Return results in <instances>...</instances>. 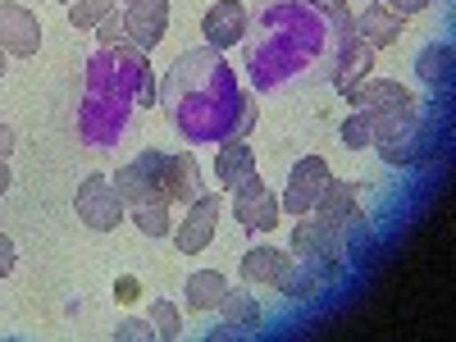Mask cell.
I'll use <instances>...</instances> for the list:
<instances>
[{"mask_svg": "<svg viewBox=\"0 0 456 342\" xmlns=\"http://www.w3.org/2000/svg\"><path fill=\"white\" fill-rule=\"evenodd\" d=\"M133 165L169 197V206L174 201L192 206L201 197V165H197L192 151H174V156H169V151H142Z\"/></svg>", "mask_w": 456, "mask_h": 342, "instance_id": "6da1fadb", "label": "cell"}, {"mask_svg": "<svg viewBox=\"0 0 456 342\" xmlns=\"http://www.w3.org/2000/svg\"><path fill=\"white\" fill-rule=\"evenodd\" d=\"M73 210H78V219L92 228V233H114V228L124 224V215H128L119 187H114V178H105V174H87L78 183V192H73Z\"/></svg>", "mask_w": 456, "mask_h": 342, "instance_id": "7a4b0ae2", "label": "cell"}, {"mask_svg": "<svg viewBox=\"0 0 456 342\" xmlns=\"http://www.w3.org/2000/svg\"><path fill=\"white\" fill-rule=\"evenodd\" d=\"M279 210H283L279 197L260 183V174L233 187V219L247 228V233H270V228L279 224Z\"/></svg>", "mask_w": 456, "mask_h": 342, "instance_id": "3957f363", "label": "cell"}, {"mask_svg": "<svg viewBox=\"0 0 456 342\" xmlns=\"http://www.w3.org/2000/svg\"><path fill=\"white\" fill-rule=\"evenodd\" d=\"M165 28H169V0H128L124 5V32L133 51L151 55L165 42Z\"/></svg>", "mask_w": 456, "mask_h": 342, "instance_id": "277c9868", "label": "cell"}, {"mask_svg": "<svg viewBox=\"0 0 456 342\" xmlns=\"http://www.w3.org/2000/svg\"><path fill=\"white\" fill-rule=\"evenodd\" d=\"M42 46V23H37L32 10L14 5V0H0V51L5 55H37Z\"/></svg>", "mask_w": 456, "mask_h": 342, "instance_id": "5b68a950", "label": "cell"}, {"mask_svg": "<svg viewBox=\"0 0 456 342\" xmlns=\"http://www.w3.org/2000/svg\"><path fill=\"white\" fill-rule=\"evenodd\" d=\"M292 256L297 260H342L347 256V242H342L338 228L297 215V224H292Z\"/></svg>", "mask_w": 456, "mask_h": 342, "instance_id": "8992f818", "label": "cell"}, {"mask_svg": "<svg viewBox=\"0 0 456 342\" xmlns=\"http://www.w3.org/2000/svg\"><path fill=\"white\" fill-rule=\"evenodd\" d=\"M215 219H219V197H197L192 206H187V215H183V224L174 228V247L183 251V256H197V251H206L210 247V238H215Z\"/></svg>", "mask_w": 456, "mask_h": 342, "instance_id": "52a82bcc", "label": "cell"}, {"mask_svg": "<svg viewBox=\"0 0 456 342\" xmlns=\"http://www.w3.org/2000/svg\"><path fill=\"white\" fill-rule=\"evenodd\" d=\"M201 37L210 51H228L247 37V10L242 0H215V5L201 14Z\"/></svg>", "mask_w": 456, "mask_h": 342, "instance_id": "ba28073f", "label": "cell"}, {"mask_svg": "<svg viewBox=\"0 0 456 342\" xmlns=\"http://www.w3.org/2000/svg\"><path fill=\"white\" fill-rule=\"evenodd\" d=\"M329 178H333V174H329V165H324L320 156H301V160L292 165V174H288L283 206H288L292 215H311V206H315V197H320V187H324Z\"/></svg>", "mask_w": 456, "mask_h": 342, "instance_id": "9c48e42d", "label": "cell"}, {"mask_svg": "<svg viewBox=\"0 0 456 342\" xmlns=\"http://www.w3.org/2000/svg\"><path fill=\"white\" fill-rule=\"evenodd\" d=\"M215 311H219V329H210V338H247L260 329V301L247 288H228Z\"/></svg>", "mask_w": 456, "mask_h": 342, "instance_id": "30bf717a", "label": "cell"}, {"mask_svg": "<svg viewBox=\"0 0 456 342\" xmlns=\"http://www.w3.org/2000/svg\"><path fill=\"white\" fill-rule=\"evenodd\" d=\"M292 265H297V256L283 251V247H251V251L242 256V265H238V274H242L247 288H251V283L283 288V283L292 279Z\"/></svg>", "mask_w": 456, "mask_h": 342, "instance_id": "8fae6325", "label": "cell"}, {"mask_svg": "<svg viewBox=\"0 0 456 342\" xmlns=\"http://www.w3.org/2000/svg\"><path fill=\"white\" fill-rule=\"evenodd\" d=\"M365 73H374V51L361 42V37H342L338 51H333V87L347 96L356 83H365Z\"/></svg>", "mask_w": 456, "mask_h": 342, "instance_id": "7c38bea8", "label": "cell"}, {"mask_svg": "<svg viewBox=\"0 0 456 342\" xmlns=\"http://www.w3.org/2000/svg\"><path fill=\"white\" fill-rule=\"evenodd\" d=\"M347 101H352L356 114H384V110L411 105L415 96H411L402 83H393V78H365V83H356V87L347 92Z\"/></svg>", "mask_w": 456, "mask_h": 342, "instance_id": "4fadbf2b", "label": "cell"}, {"mask_svg": "<svg viewBox=\"0 0 456 342\" xmlns=\"http://www.w3.org/2000/svg\"><path fill=\"white\" fill-rule=\"evenodd\" d=\"M402 23H406V19L393 14L388 5H365V14L352 19V32L361 37L370 51H384V46H393L397 37H402Z\"/></svg>", "mask_w": 456, "mask_h": 342, "instance_id": "5bb4252c", "label": "cell"}, {"mask_svg": "<svg viewBox=\"0 0 456 342\" xmlns=\"http://www.w3.org/2000/svg\"><path fill=\"white\" fill-rule=\"evenodd\" d=\"M338 270H342V260H297V265H292V279H288L279 292L292 297V301H306V297L324 292V283H333Z\"/></svg>", "mask_w": 456, "mask_h": 342, "instance_id": "9a60e30c", "label": "cell"}, {"mask_svg": "<svg viewBox=\"0 0 456 342\" xmlns=\"http://www.w3.org/2000/svg\"><path fill=\"white\" fill-rule=\"evenodd\" d=\"M356 192H361V183H356V178H329V183L320 187V197H315L311 215H315L320 224L338 228L342 219H347V210L356 206Z\"/></svg>", "mask_w": 456, "mask_h": 342, "instance_id": "2e32d148", "label": "cell"}, {"mask_svg": "<svg viewBox=\"0 0 456 342\" xmlns=\"http://www.w3.org/2000/svg\"><path fill=\"white\" fill-rule=\"evenodd\" d=\"M215 178H219V187H238V183L256 178V156L242 137H228L215 151Z\"/></svg>", "mask_w": 456, "mask_h": 342, "instance_id": "e0dca14e", "label": "cell"}, {"mask_svg": "<svg viewBox=\"0 0 456 342\" xmlns=\"http://www.w3.org/2000/svg\"><path fill=\"white\" fill-rule=\"evenodd\" d=\"M114 187H119V197H124V206L128 210H137V206H156V201H169L156 183H151L137 165H124V169H114Z\"/></svg>", "mask_w": 456, "mask_h": 342, "instance_id": "ac0fdd59", "label": "cell"}, {"mask_svg": "<svg viewBox=\"0 0 456 342\" xmlns=\"http://www.w3.org/2000/svg\"><path fill=\"white\" fill-rule=\"evenodd\" d=\"M224 292H228V279L219 270H197L183 288V301H187V311H215L224 301Z\"/></svg>", "mask_w": 456, "mask_h": 342, "instance_id": "d6986e66", "label": "cell"}, {"mask_svg": "<svg viewBox=\"0 0 456 342\" xmlns=\"http://www.w3.org/2000/svg\"><path fill=\"white\" fill-rule=\"evenodd\" d=\"M379 146V156H384L388 165H420L434 156V142L425 137V128H415L406 137H393V142H374Z\"/></svg>", "mask_w": 456, "mask_h": 342, "instance_id": "ffe728a7", "label": "cell"}, {"mask_svg": "<svg viewBox=\"0 0 456 342\" xmlns=\"http://www.w3.org/2000/svg\"><path fill=\"white\" fill-rule=\"evenodd\" d=\"M452 64H456V46L452 42H429L420 55H415V73L434 87H447L452 83Z\"/></svg>", "mask_w": 456, "mask_h": 342, "instance_id": "44dd1931", "label": "cell"}, {"mask_svg": "<svg viewBox=\"0 0 456 342\" xmlns=\"http://www.w3.org/2000/svg\"><path fill=\"white\" fill-rule=\"evenodd\" d=\"M128 219L142 228L146 238H169L174 233V219H169V201H156V206H137L128 210Z\"/></svg>", "mask_w": 456, "mask_h": 342, "instance_id": "7402d4cb", "label": "cell"}, {"mask_svg": "<svg viewBox=\"0 0 456 342\" xmlns=\"http://www.w3.org/2000/svg\"><path fill=\"white\" fill-rule=\"evenodd\" d=\"M311 10H320L329 23H333V42H342V37H352V10L347 0H306Z\"/></svg>", "mask_w": 456, "mask_h": 342, "instance_id": "603a6c76", "label": "cell"}, {"mask_svg": "<svg viewBox=\"0 0 456 342\" xmlns=\"http://www.w3.org/2000/svg\"><path fill=\"white\" fill-rule=\"evenodd\" d=\"M114 5H119V0H73L69 19H73V28H96L105 14H114Z\"/></svg>", "mask_w": 456, "mask_h": 342, "instance_id": "cb8c5ba5", "label": "cell"}, {"mask_svg": "<svg viewBox=\"0 0 456 342\" xmlns=\"http://www.w3.org/2000/svg\"><path fill=\"white\" fill-rule=\"evenodd\" d=\"M151 329H156V338H178L183 333V315L174 301H151Z\"/></svg>", "mask_w": 456, "mask_h": 342, "instance_id": "d4e9b609", "label": "cell"}, {"mask_svg": "<svg viewBox=\"0 0 456 342\" xmlns=\"http://www.w3.org/2000/svg\"><path fill=\"white\" fill-rule=\"evenodd\" d=\"M92 32H96V42H101L105 51H119V46H128V32H124V14H119V10L105 14V19H101Z\"/></svg>", "mask_w": 456, "mask_h": 342, "instance_id": "484cf974", "label": "cell"}, {"mask_svg": "<svg viewBox=\"0 0 456 342\" xmlns=\"http://www.w3.org/2000/svg\"><path fill=\"white\" fill-rule=\"evenodd\" d=\"M342 142H347L352 151H365V146H374V133H370V119L365 114H347V119H342Z\"/></svg>", "mask_w": 456, "mask_h": 342, "instance_id": "4316f807", "label": "cell"}, {"mask_svg": "<svg viewBox=\"0 0 456 342\" xmlns=\"http://www.w3.org/2000/svg\"><path fill=\"white\" fill-rule=\"evenodd\" d=\"M146 338H156L151 320H124L119 329H114V342H146Z\"/></svg>", "mask_w": 456, "mask_h": 342, "instance_id": "83f0119b", "label": "cell"}, {"mask_svg": "<svg viewBox=\"0 0 456 342\" xmlns=\"http://www.w3.org/2000/svg\"><path fill=\"white\" fill-rule=\"evenodd\" d=\"M251 124H256V105L242 96V101H238V119H233V128H228V137H247Z\"/></svg>", "mask_w": 456, "mask_h": 342, "instance_id": "f1b7e54d", "label": "cell"}, {"mask_svg": "<svg viewBox=\"0 0 456 342\" xmlns=\"http://www.w3.org/2000/svg\"><path fill=\"white\" fill-rule=\"evenodd\" d=\"M133 96H137L142 105H151V101H156V83H151V69H146V64L133 73Z\"/></svg>", "mask_w": 456, "mask_h": 342, "instance_id": "f546056e", "label": "cell"}, {"mask_svg": "<svg viewBox=\"0 0 456 342\" xmlns=\"http://www.w3.org/2000/svg\"><path fill=\"white\" fill-rule=\"evenodd\" d=\"M379 5H388L393 14L411 19V14H420V10H429V0H379Z\"/></svg>", "mask_w": 456, "mask_h": 342, "instance_id": "4dcf8cb0", "label": "cell"}, {"mask_svg": "<svg viewBox=\"0 0 456 342\" xmlns=\"http://www.w3.org/2000/svg\"><path fill=\"white\" fill-rule=\"evenodd\" d=\"M10 270H14V238L0 233V279H5Z\"/></svg>", "mask_w": 456, "mask_h": 342, "instance_id": "1f68e13d", "label": "cell"}, {"mask_svg": "<svg viewBox=\"0 0 456 342\" xmlns=\"http://www.w3.org/2000/svg\"><path fill=\"white\" fill-rule=\"evenodd\" d=\"M10 156H14V128L0 124V160H10Z\"/></svg>", "mask_w": 456, "mask_h": 342, "instance_id": "d6a6232c", "label": "cell"}, {"mask_svg": "<svg viewBox=\"0 0 456 342\" xmlns=\"http://www.w3.org/2000/svg\"><path fill=\"white\" fill-rule=\"evenodd\" d=\"M119 301H133L137 297V279H119V292H114Z\"/></svg>", "mask_w": 456, "mask_h": 342, "instance_id": "836d02e7", "label": "cell"}, {"mask_svg": "<svg viewBox=\"0 0 456 342\" xmlns=\"http://www.w3.org/2000/svg\"><path fill=\"white\" fill-rule=\"evenodd\" d=\"M5 187H10V165L0 160V197H5Z\"/></svg>", "mask_w": 456, "mask_h": 342, "instance_id": "e575fe53", "label": "cell"}, {"mask_svg": "<svg viewBox=\"0 0 456 342\" xmlns=\"http://www.w3.org/2000/svg\"><path fill=\"white\" fill-rule=\"evenodd\" d=\"M0 78H5V51H0Z\"/></svg>", "mask_w": 456, "mask_h": 342, "instance_id": "d590c367", "label": "cell"}, {"mask_svg": "<svg viewBox=\"0 0 456 342\" xmlns=\"http://www.w3.org/2000/svg\"><path fill=\"white\" fill-rule=\"evenodd\" d=\"M64 5H73V0H64Z\"/></svg>", "mask_w": 456, "mask_h": 342, "instance_id": "8d00e7d4", "label": "cell"}]
</instances>
